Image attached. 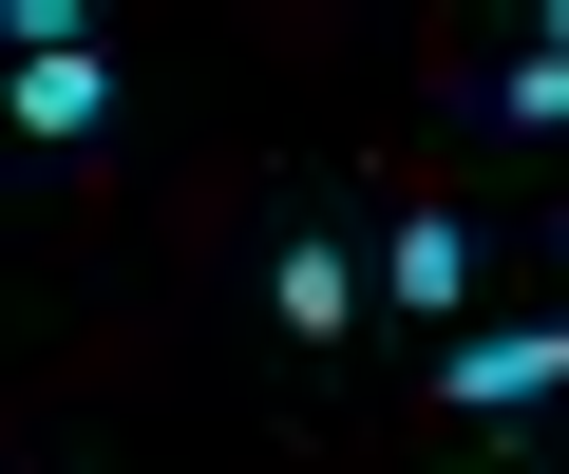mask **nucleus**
I'll return each instance as SVG.
<instances>
[{
    "label": "nucleus",
    "mask_w": 569,
    "mask_h": 474,
    "mask_svg": "<svg viewBox=\"0 0 569 474\" xmlns=\"http://www.w3.org/2000/svg\"><path fill=\"white\" fill-rule=\"evenodd\" d=\"M569 399V323H456L437 342V417H531Z\"/></svg>",
    "instance_id": "obj_1"
},
{
    "label": "nucleus",
    "mask_w": 569,
    "mask_h": 474,
    "mask_svg": "<svg viewBox=\"0 0 569 474\" xmlns=\"http://www.w3.org/2000/svg\"><path fill=\"white\" fill-rule=\"evenodd\" d=\"M380 285H361V248H342V228H284V248H266V323L284 342H342Z\"/></svg>",
    "instance_id": "obj_3"
},
{
    "label": "nucleus",
    "mask_w": 569,
    "mask_h": 474,
    "mask_svg": "<svg viewBox=\"0 0 569 474\" xmlns=\"http://www.w3.org/2000/svg\"><path fill=\"white\" fill-rule=\"evenodd\" d=\"M456 474H512V455H456Z\"/></svg>",
    "instance_id": "obj_6"
},
{
    "label": "nucleus",
    "mask_w": 569,
    "mask_h": 474,
    "mask_svg": "<svg viewBox=\"0 0 569 474\" xmlns=\"http://www.w3.org/2000/svg\"><path fill=\"white\" fill-rule=\"evenodd\" d=\"M0 114H20L39 152H96V133H114V77H96V58H20V77H0Z\"/></svg>",
    "instance_id": "obj_4"
},
{
    "label": "nucleus",
    "mask_w": 569,
    "mask_h": 474,
    "mask_svg": "<svg viewBox=\"0 0 569 474\" xmlns=\"http://www.w3.org/2000/svg\"><path fill=\"white\" fill-rule=\"evenodd\" d=\"M361 285L418 304V323H475V228H456V209H399L380 248H361Z\"/></svg>",
    "instance_id": "obj_2"
},
{
    "label": "nucleus",
    "mask_w": 569,
    "mask_h": 474,
    "mask_svg": "<svg viewBox=\"0 0 569 474\" xmlns=\"http://www.w3.org/2000/svg\"><path fill=\"white\" fill-rule=\"evenodd\" d=\"M493 114H512V133H569V58H512V77H493Z\"/></svg>",
    "instance_id": "obj_5"
}]
</instances>
